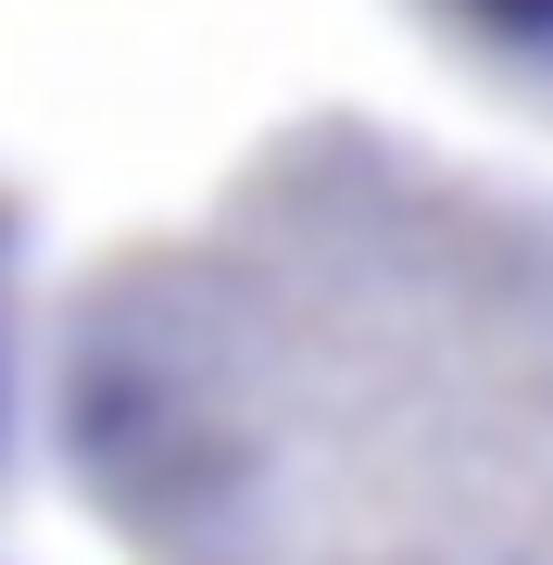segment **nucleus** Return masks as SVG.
<instances>
[{"label": "nucleus", "instance_id": "obj_2", "mask_svg": "<svg viewBox=\"0 0 553 565\" xmlns=\"http://www.w3.org/2000/svg\"><path fill=\"white\" fill-rule=\"evenodd\" d=\"M415 13H428L478 76H503L515 102L553 114V0H415Z\"/></svg>", "mask_w": 553, "mask_h": 565}, {"label": "nucleus", "instance_id": "obj_3", "mask_svg": "<svg viewBox=\"0 0 553 565\" xmlns=\"http://www.w3.org/2000/svg\"><path fill=\"white\" fill-rule=\"evenodd\" d=\"M39 302L51 289H25V226L0 202V478L39 452Z\"/></svg>", "mask_w": 553, "mask_h": 565}, {"label": "nucleus", "instance_id": "obj_1", "mask_svg": "<svg viewBox=\"0 0 553 565\" xmlns=\"http://www.w3.org/2000/svg\"><path fill=\"white\" fill-rule=\"evenodd\" d=\"M39 452L126 565H553V189L277 126L39 302Z\"/></svg>", "mask_w": 553, "mask_h": 565}]
</instances>
